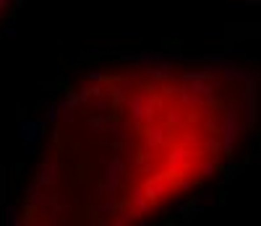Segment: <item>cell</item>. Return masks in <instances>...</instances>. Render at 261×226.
I'll use <instances>...</instances> for the list:
<instances>
[{"mask_svg": "<svg viewBox=\"0 0 261 226\" xmlns=\"http://www.w3.org/2000/svg\"><path fill=\"white\" fill-rule=\"evenodd\" d=\"M253 122L256 83L241 68L204 60L99 68L58 104L18 223L149 221L220 177Z\"/></svg>", "mask_w": 261, "mask_h": 226, "instance_id": "1", "label": "cell"}, {"mask_svg": "<svg viewBox=\"0 0 261 226\" xmlns=\"http://www.w3.org/2000/svg\"><path fill=\"white\" fill-rule=\"evenodd\" d=\"M13 3V0H0V16H3L6 11H8V6Z\"/></svg>", "mask_w": 261, "mask_h": 226, "instance_id": "2", "label": "cell"}]
</instances>
